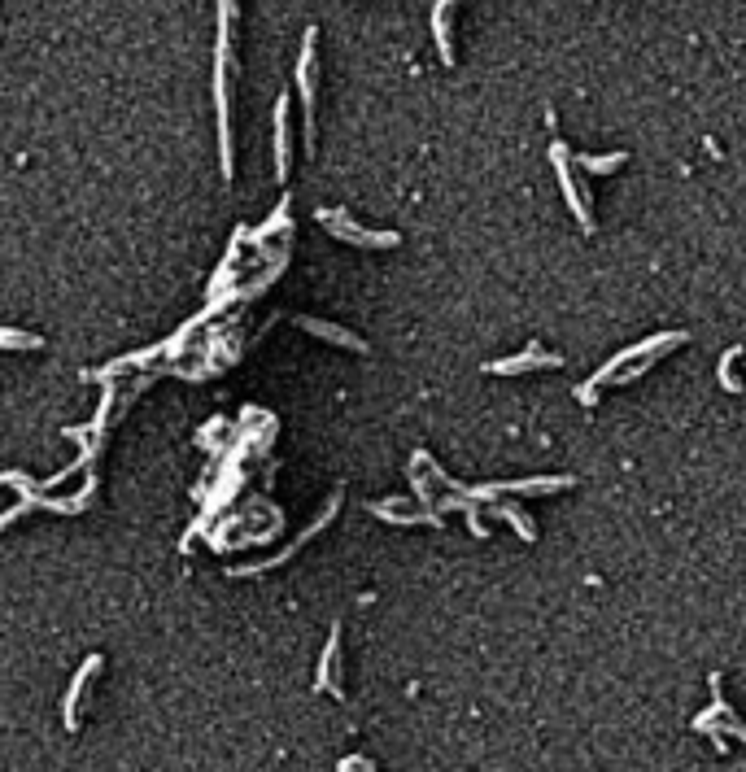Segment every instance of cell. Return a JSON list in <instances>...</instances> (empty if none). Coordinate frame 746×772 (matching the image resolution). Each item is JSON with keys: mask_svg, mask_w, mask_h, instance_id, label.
<instances>
[{"mask_svg": "<svg viewBox=\"0 0 746 772\" xmlns=\"http://www.w3.org/2000/svg\"><path fill=\"white\" fill-rule=\"evenodd\" d=\"M275 175H288V96L275 101Z\"/></svg>", "mask_w": 746, "mask_h": 772, "instance_id": "5", "label": "cell"}, {"mask_svg": "<svg viewBox=\"0 0 746 772\" xmlns=\"http://www.w3.org/2000/svg\"><path fill=\"white\" fill-rule=\"evenodd\" d=\"M589 171H611V166H620L624 162V153H616V158H581Z\"/></svg>", "mask_w": 746, "mask_h": 772, "instance_id": "10", "label": "cell"}, {"mask_svg": "<svg viewBox=\"0 0 746 772\" xmlns=\"http://www.w3.org/2000/svg\"><path fill=\"white\" fill-rule=\"evenodd\" d=\"M310 66H315V31H306L302 66H297V83H302V101H306V140L315 136V118H310V105H315V79H310Z\"/></svg>", "mask_w": 746, "mask_h": 772, "instance_id": "2", "label": "cell"}, {"mask_svg": "<svg viewBox=\"0 0 746 772\" xmlns=\"http://www.w3.org/2000/svg\"><path fill=\"white\" fill-rule=\"evenodd\" d=\"M533 363H541V367H559L563 358H559V354H541L537 345H528V349H524V358H511V363H489V371H507V376H515V371H528Z\"/></svg>", "mask_w": 746, "mask_h": 772, "instance_id": "6", "label": "cell"}, {"mask_svg": "<svg viewBox=\"0 0 746 772\" xmlns=\"http://www.w3.org/2000/svg\"><path fill=\"white\" fill-rule=\"evenodd\" d=\"M44 341L35 332H14V328H0V349H40Z\"/></svg>", "mask_w": 746, "mask_h": 772, "instance_id": "8", "label": "cell"}, {"mask_svg": "<svg viewBox=\"0 0 746 772\" xmlns=\"http://www.w3.org/2000/svg\"><path fill=\"white\" fill-rule=\"evenodd\" d=\"M498 515H502V520H511L515 528H520V537H533V528H528V520H524V511H520V506H498Z\"/></svg>", "mask_w": 746, "mask_h": 772, "instance_id": "9", "label": "cell"}, {"mask_svg": "<svg viewBox=\"0 0 746 772\" xmlns=\"http://www.w3.org/2000/svg\"><path fill=\"white\" fill-rule=\"evenodd\" d=\"M96 668H101V655H92V659L75 672V681H70L66 703H62V720H66V729H75V725H79V698H83V685H88V677H92Z\"/></svg>", "mask_w": 746, "mask_h": 772, "instance_id": "3", "label": "cell"}, {"mask_svg": "<svg viewBox=\"0 0 746 772\" xmlns=\"http://www.w3.org/2000/svg\"><path fill=\"white\" fill-rule=\"evenodd\" d=\"M306 332H315V336H328V341L336 345H350V349H367L363 345V336H354V332H345V328H332V323H319V319H297Z\"/></svg>", "mask_w": 746, "mask_h": 772, "instance_id": "7", "label": "cell"}, {"mask_svg": "<svg viewBox=\"0 0 746 772\" xmlns=\"http://www.w3.org/2000/svg\"><path fill=\"white\" fill-rule=\"evenodd\" d=\"M336 655H341V629H332V637H328V646H323V663H319V690H332L336 698H345V690H341V681H336Z\"/></svg>", "mask_w": 746, "mask_h": 772, "instance_id": "4", "label": "cell"}, {"mask_svg": "<svg viewBox=\"0 0 746 772\" xmlns=\"http://www.w3.org/2000/svg\"><path fill=\"white\" fill-rule=\"evenodd\" d=\"M323 227H332L341 240H350V245H367V249H389L397 245V232H363V227H354L350 219H341V210H319Z\"/></svg>", "mask_w": 746, "mask_h": 772, "instance_id": "1", "label": "cell"}]
</instances>
